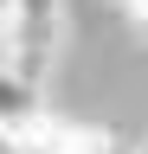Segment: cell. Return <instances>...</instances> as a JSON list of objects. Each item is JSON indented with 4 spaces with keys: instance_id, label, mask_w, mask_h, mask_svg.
Masks as SVG:
<instances>
[{
    "instance_id": "cell-1",
    "label": "cell",
    "mask_w": 148,
    "mask_h": 154,
    "mask_svg": "<svg viewBox=\"0 0 148 154\" xmlns=\"http://www.w3.org/2000/svg\"><path fill=\"white\" fill-rule=\"evenodd\" d=\"M7 19H13V71L32 77V84H45L52 58H58V32H65L58 0H13Z\"/></svg>"
},
{
    "instance_id": "cell-2",
    "label": "cell",
    "mask_w": 148,
    "mask_h": 154,
    "mask_svg": "<svg viewBox=\"0 0 148 154\" xmlns=\"http://www.w3.org/2000/svg\"><path fill=\"white\" fill-rule=\"evenodd\" d=\"M39 109H45V96H39V84H32V77L0 71V122H7V128H26Z\"/></svg>"
},
{
    "instance_id": "cell-3",
    "label": "cell",
    "mask_w": 148,
    "mask_h": 154,
    "mask_svg": "<svg viewBox=\"0 0 148 154\" xmlns=\"http://www.w3.org/2000/svg\"><path fill=\"white\" fill-rule=\"evenodd\" d=\"M116 7H122V19H129V26L148 38V0H116Z\"/></svg>"
},
{
    "instance_id": "cell-4",
    "label": "cell",
    "mask_w": 148,
    "mask_h": 154,
    "mask_svg": "<svg viewBox=\"0 0 148 154\" xmlns=\"http://www.w3.org/2000/svg\"><path fill=\"white\" fill-rule=\"evenodd\" d=\"M0 71H13V19H7V7H0Z\"/></svg>"
},
{
    "instance_id": "cell-5",
    "label": "cell",
    "mask_w": 148,
    "mask_h": 154,
    "mask_svg": "<svg viewBox=\"0 0 148 154\" xmlns=\"http://www.w3.org/2000/svg\"><path fill=\"white\" fill-rule=\"evenodd\" d=\"M0 154H26V141H20V128H7V122H0Z\"/></svg>"
},
{
    "instance_id": "cell-6",
    "label": "cell",
    "mask_w": 148,
    "mask_h": 154,
    "mask_svg": "<svg viewBox=\"0 0 148 154\" xmlns=\"http://www.w3.org/2000/svg\"><path fill=\"white\" fill-rule=\"evenodd\" d=\"M135 154H148V141H135Z\"/></svg>"
}]
</instances>
